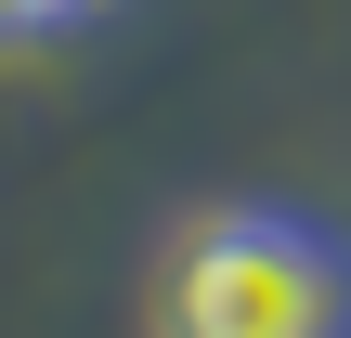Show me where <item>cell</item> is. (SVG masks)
I'll return each instance as SVG.
<instances>
[{"mask_svg":"<svg viewBox=\"0 0 351 338\" xmlns=\"http://www.w3.org/2000/svg\"><path fill=\"white\" fill-rule=\"evenodd\" d=\"M156 338H351V234L287 195H208L156 261Z\"/></svg>","mask_w":351,"mask_h":338,"instance_id":"cell-1","label":"cell"},{"mask_svg":"<svg viewBox=\"0 0 351 338\" xmlns=\"http://www.w3.org/2000/svg\"><path fill=\"white\" fill-rule=\"evenodd\" d=\"M91 0H0V39H52V26H78Z\"/></svg>","mask_w":351,"mask_h":338,"instance_id":"cell-2","label":"cell"}]
</instances>
